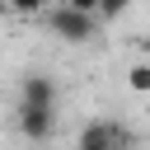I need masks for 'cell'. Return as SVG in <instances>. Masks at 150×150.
I'll return each instance as SVG.
<instances>
[{"label": "cell", "instance_id": "6da1fadb", "mask_svg": "<svg viewBox=\"0 0 150 150\" xmlns=\"http://www.w3.org/2000/svg\"><path fill=\"white\" fill-rule=\"evenodd\" d=\"M47 23H52V33H56L61 42H89L94 28H98V14H80V9H70V5H56V9L47 14Z\"/></svg>", "mask_w": 150, "mask_h": 150}, {"label": "cell", "instance_id": "7a4b0ae2", "mask_svg": "<svg viewBox=\"0 0 150 150\" xmlns=\"http://www.w3.org/2000/svg\"><path fill=\"white\" fill-rule=\"evenodd\" d=\"M56 127V108L52 103H19V131L28 141H47Z\"/></svg>", "mask_w": 150, "mask_h": 150}, {"label": "cell", "instance_id": "3957f363", "mask_svg": "<svg viewBox=\"0 0 150 150\" xmlns=\"http://www.w3.org/2000/svg\"><path fill=\"white\" fill-rule=\"evenodd\" d=\"M127 127L122 122H108V117H98V122H89L84 127V136H80V145H89V150H127Z\"/></svg>", "mask_w": 150, "mask_h": 150}, {"label": "cell", "instance_id": "277c9868", "mask_svg": "<svg viewBox=\"0 0 150 150\" xmlns=\"http://www.w3.org/2000/svg\"><path fill=\"white\" fill-rule=\"evenodd\" d=\"M19 103H52V108H56V84H52V75H23Z\"/></svg>", "mask_w": 150, "mask_h": 150}, {"label": "cell", "instance_id": "5b68a950", "mask_svg": "<svg viewBox=\"0 0 150 150\" xmlns=\"http://www.w3.org/2000/svg\"><path fill=\"white\" fill-rule=\"evenodd\" d=\"M127 84H131L136 94H150V61H136V66L127 70Z\"/></svg>", "mask_w": 150, "mask_h": 150}, {"label": "cell", "instance_id": "8992f818", "mask_svg": "<svg viewBox=\"0 0 150 150\" xmlns=\"http://www.w3.org/2000/svg\"><path fill=\"white\" fill-rule=\"evenodd\" d=\"M0 9H14V14H42L47 0H0Z\"/></svg>", "mask_w": 150, "mask_h": 150}, {"label": "cell", "instance_id": "52a82bcc", "mask_svg": "<svg viewBox=\"0 0 150 150\" xmlns=\"http://www.w3.org/2000/svg\"><path fill=\"white\" fill-rule=\"evenodd\" d=\"M131 9V0H98V14L103 19H117V14H127Z\"/></svg>", "mask_w": 150, "mask_h": 150}, {"label": "cell", "instance_id": "ba28073f", "mask_svg": "<svg viewBox=\"0 0 150 150\" xmlns=\"http://www.w3.org/2000/svg\"><path fill=\"white\" fill-rule=\"evenodd\" d=\"M61 5H70V9H80V14H98V0H61Z\"/></svg>", "mask_w": 150, "mask_h": 150}, {"label": "cell", "instance_id": "9c48e42d", "mask_svg": "<svg viewBox=\"0 0 150 150\" xmlns=\"http://www.w3.org/2000/svg\"><path fill=\"white\" fill-rule=\"evenodd\" d=\"M141 52H145V61H150V38H141Z\"/></svg>", "mask_w": 150, "mask_h": 150}, {"label": "cell", "instance_id": "30bf717a", "mask_svg": "<svg viewBox=\"0 0 150 150\" xmlns=\"http://www.w3.org/2000/svg\"><path fill=\"white\" fill-rule=\"evenodd\" d=\"M75 150H89V145H75Z\"/></svg>", "mask_w": 150, "mask_h": 150}]
</instances>
